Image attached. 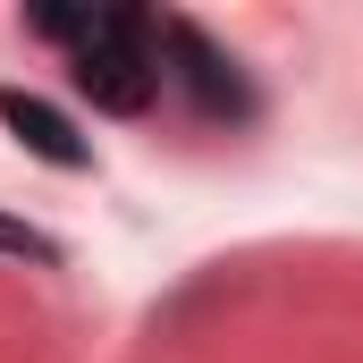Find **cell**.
Instances as JSON below:
<instances>
[{"label":"cell","instance_id":"cell-1","mask_svg":"<svg viewBox=\"0 0 363 363\" xmlns=\"http://www.w3.org/2000/svg\"><path fill=\"white\" fill-rule=\"evenodd\" d=\"M26 34L68 51V85L101 118H144L152 110V93H161L152 9H26Z\"/></svg>","mask_w":363,"mask_h":363},{"label":"cell","instance_id":"cell-2","mask_svg":"<svg viewBox=\"0 0 363 363\" xmlns=\"http://www.w3.org/2000/svg\"><path fill=\"white\" fill-rule=\"evenodd\" d=\"M152 43H161V85H178L186 110H194L203 127H254V118H262V93L245 77V60L220 51L194 17L152 9Z\"/></svg>","mask_w":363,"mask_h":363},{"label":"cell","instance_id":"cell-3","mask_svg":"<svg viewBox=\"0 0 363 363\" xmlns=\"http://www.w3.org/2000/svg\"><path fill=\"white\" fill-rule=\"evenodd\" d=\"M0 127H9V144L17 152H34L43 169H93V144L77 135V118L68 110H51L43 93H26V85H0Z\"/></svg>","mask_w":363,"mask_h":363},{"label":"cell","instance_id":"cell-4","mask_svg":"<svg viewBox=\"0 0 363 363\" xmlns=\"http://www.w3.org/2000/svg\"><path fill=\"white\" fill-rule=\"evenodd\" d=\"M0 262L60 271V237H51V228H34V220H9V211H0Z\"/></svg>","mask_w":363,"mask_h":363}]
</instances>
